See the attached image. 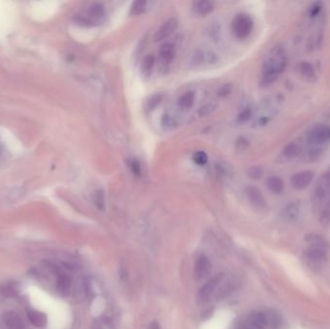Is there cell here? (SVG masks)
<instances>
[{
	"label": "cell",
	"mask_w": 330,
	"mask_h": 329,
	"mask_svg": "<svg viewBox=\"0 0 330 329\" xmlns=\"http://www.w3.org/2000/svg\"><path fill=\"white\" fill-rule=\"evenodd\" d=\"M3 322L8 329H25V326L17 312H5Z\"/></svg>",
	"instance_id": "12"
},
{
	"label": "cell",
	"mask_w": 330,
	"mask_h": 329,
	"mask_svg": "<svg viewBox=\"0 0 330 329\" xmlns=\"http://www.w3.org/2000/svg\"><path fill=\"white\" fill-rule=\"evenodd\" d=\"M162 102V96L161 95H156L154 96L150 101H149V106L148 109L149 110H154L157 106H159V104Z\"/></svg>",
	"instance_id": "31"
},
{
	"label": "cell",
	"mask_w": 330,
	"mask_h": 329,
	"mask_svg": "<svg viewBox=\"0 0 330 329\" xmlns=\"http://www.w3.org/2000/svg\"><path fill=\"white\" fill-rule=\"evenodd\" d=\"M27 318L29 322L38 329H44L48 325V318L42 312L29 309L27 310Z\"/></svg>",
	"instance_id": "14"
},
{
	"label": "cell",
	"mask_w": 330,
	"mask_h": 329,
	"mask_svg": "<svg viewBox=\"0 0 330 329\" xmlns=\"http://www.w3.org/2000/svg\"><path fill=\"white\" fill-rule=\"evenodd\" d=\"M246 195L251 205L257 210H265L268 207L267 200L262 191L255 186H249L246 188Z\"/></svg>",
	"instance_id": "8"
},
{
	"label": "cell",
	"mask_w": 330,
	"mask_h": 329,
	"mask_svg": "<svg viewBox=\"0 0 330 329\" xmlns=\"http://www.w3.org/2000/svg\"><path fill=\"white\" fill-rule=\"evenodd\" d=\"M178 28V20L177 18H171L167 19L165 23L160 27L155 35V41L161 42L171 36Z\"/></svg>",
	"instance_id": "9"
},
{
	"label": "cell",
	"mask_w": 330,
	"mask_h": 329,
	"mask_svg": "<svg viewBox=\"0 0 330 329\" xmlns=\"http://www.w3.org/2000/svg\"><path fill=\"white\" fill-rule=\"evenodd\" d=\"M247 329V328H246V327H245V326L243 325V326H242V327H241V328H240V329Z\"/></svg>",
	"instance_id": "38"
},
{
	"label": "cell",
	"mask_w": 330,
	"mask_h": 329,
	"mask_svg": "<svg viewBox=\"0 0 330 329\" xmlns=\"http://www.w3.org/2000/svg\"><path fill=\"white\" fill-rule=\"evenodd\" d=\"M300 153H301V147L294 142L287 144L283 149V156L288 159L296 158L300 155Z\"/></svg>",
	"instance_id": "21"
},
{
	"label": "cell",
	"mask_w": 330,
	"mask_h": 329,
	"mask_svg": "<svg viewBox=\"0 0 330 329\" xmlns=\"http://www.w3.org/2000/svg\"><path fill=\"white\" fill-rule=\"evenodd\" d=\"M106 17V8L101 3H94L89 7L87 13L85 15L76 16L75 20L79 24L83 25H95L103 20Z\"/></svg>",
	"instance_id": "5"
},
{
	"label": "cell",
	"mask_w": 330,
	"mask_h": 329,
	"mask_svg": "<svg viewBox=\"0 0 330 329\" xmlns=\"http://www.w3.org/2000/svg\"><path fill=\"white\" fill-rule=\"evenodd\" d=\"M328 259V244L319 235L307 237L306 246L303 252V260L306 266L314 272L320 271Z\"/></svg>",
	"instance_id": "2"
},
{
	"label": "cell",
	"mask_w": 330,
	"mask_h": 329,
	"mask_svg": "<svg viewBox=\"0 0 330 329\" xmlns=\"http://www.w3.org/2000/svg\"><path fill=\"white\" fill-rule=\"evenodd\" d=\"M263 169L261 167H258V166H254V167H251L249 170H248V176L251 178V179H254V180H258L260 179L262 176H263Z\"/></svg>",
	"instance_id": "30"
},
{
	"label": "cell",
	"mask_w": 330,
	"mask_h": 329,
	"mask_svg": "<svg viewBox=\"0 0 330 329\" xmlns=\"http://www.w3.org/2000/svg\"><path fill=\"white\" fill-rule=\"evenodd\" d=\"M215 109H216L215 105H213V104H207V105H205V106L202 107L199 113H200L201 116H206V115L212 113L215 110Z\"/></svg>",
	"instance_id": "32"
},
{
	"label": "cell",
	"mask_w": 330,
	"mask_h": 329,
	"mask_svg": "<svg viewBox=\"0 0 330 329\" xmlns=\"http://www.w3.org/2000/svg\"><path fill=\"white\" fill-rule=\"evenodd\" d=\"M267 186L274 194H281L285 188L284 182L278 176H271L268 178Z\"/></svg>",
	"instance_id": "20"
},
{
	"label": "cell",
	"mask_w": 330,
	"mask_h": 329,
	"mask_svg": "<svg viewBox=\"0 0 330 329\" xmlns=\"http://www.w3.org/2000/svg\"><path fill=\"white\" fill-rule=\"evenodd\" d=\"M162 124H163L164 128L171 129V128H173L176 126L177 122H176L175 118L172 115H170L168 113H165V115L163 116V118H162Z\"/></svg>",
	"instance_id": "26"
},
{
	"label": "cell",
	"mask_w": 330,
	"mask_h": 329,
	"mask_svg": "<svg viewBox=\"0 0 330 329\" xmlns=\"http://www.w3.org/2000/svg\"><path fill=\"white\" fill-rule=\"evenodd\" d=\"M212 265L210 260L206 256H200L196 263H195V269H194V274L195 278L198 281L205 280L211 273Z\"/></svg>",
	"instance_id": "10"
},
{
	"label": "cell",
	"mask_w": 330,
	"mask_h": 329,
	"mask_svg": "<svg viewBox=\"0 0 330 329\" xmlns=\"http://www.w3.org/2000/svg\"><path fill=\"white\" fill-rule=\"evenodd\" d=\"M193 12L199 16H207L214 10V3L208 0H201L196 1L193 3L192 6Z\"/></svg>",
	"instance_id": "18"
},
{
	"label": "cell",
	"mask_w": 330,
	"mask_h": 329,
	"mask_svg": "<svg viewBox=\"0 0 330 329\" xmlns=\"http://www.w3.org/2000/svg\"><path fill=\"white\" fill-rule=\"evenodd\" d=\"M147 5H148V2L142 1V0L133 2L130 7V14L133 16H139V15L143 14L146 11Z\"/></svg>",
	"instance_id": "24"
},
{
	"label": "cell",
	"mask_w": 330,
	"mask_h": 329,
	"mask_svg": "<svg viewBox=\"0 0 330 329\" xmlns=\"http://www.w3.org/2000/svg\"><path fill=\"white\" fill-rule=\"evenodd\" d=\"M288 64V55L281 46H276L263 63L261 70V83L264 86L271 85L285 71Z\"/></svg>",
	"instance_id": "1"
},
{
	"label": "cell",
	"mask_w": 330,
	"mask_h": 329,
	"mask_svg": "<svg viewBox=\"0 0 330 329\" xmlns=\"http://www.w3.org/2000/svg\"><path fill=\"white\" fill-rule=\"evenodd\" d=\"M92 329H115V327L110 320L102 318L94 322Z\"/></svg>",
	"instance_id": "25"
},
{
	"label": "cell",
	"mask_w": 330,
	"mask_h": 329,
	"mask_svg": "<svg viewBox=\"0 0 330 329\" xmlns=\"http://www.w3.org/2000/svg\"><path fill=\"white\" fill-rule=\"evenodd\" d=\"M130 169H131V171H132V173L134 175L138 176L141 173V166H140V164L137 161H135V160H132L130 162Z\"/></svg>",
	"instance_id": "33"
},
{
	"label": "cell",
	"mask_w": 330,
	"mask_h": 329,
	"mask_svg": "<svg viewBox=\"0 0 330 329\" xmlns=\"http://www.w3.org/2000/svg\"><path fill=\"white\" fill-rule=\"evenodd\" d=\"M231 90H232L231 85H229V84H225V85H223V86L220 88V91H219V95H220V96H226V95H228V94L231 92Z\"/></svg>",
	"instance_id": "36"
},
{
	"label": "cell",
	"mask_w": 330,
	"mask_h": 329,
	"mask_svg": "<svg viewBox=\"0 0 330 329\" xmlns=\"http://www.w3.org/2000/svg\"><path fill=\"white\" fill-rule=\"evenodd\" d=\"M220 276L221 274L216 275L215 277H213L211 280H209L204 287L202 288L200 293H199V298L203 302H207V301H211L213 300L214 294L216 292V289L218 287L219 281H220Z\"/></svg>",
	"instance_id": "11"
},
{
	"label": "cell",
	"mask_w": 330,
	"mask_h": 329,
	"mask_svg": "<svg viewBox=\"0 0 330 329\" xmlns=\"http://www.w3.org/2000/svg\"><path fill=\"white\" fill-rule=\"evenodd\" d=\"M323 10V3L322 2H315L308 8V16L310 18L318 17Z\"/></svg>",
	"instance_id": "27"
},
{
	"label": "cell",
	"mask_w": 330,
	"mask_h": 329,
	"mask_svg": "<svg viewBox=\"0 0 330 329\" xmlns=\"http://www.w3.org/2000/svg\"><path fill=\"white\" fill-rule=\"evenodd\" d=\"M71 286H72L71 277L66 274H59L58 279H57V284H56V288H57L58 292L62 295L67 296L70 293Z\"/></svg>",
	"instance_id": "15"
},
{
	"label": "cell",
	"mask_w": 330,
	"mask_h": 329,
	"mask_svg": "<svg viewBox=\"0 0 330 329\" xmlns=\"http://www.w3.org/2000/svg\"><path fill=\"white\" fill-rule=\"evenodd\" d=\"M93 202L99 211L104 212L106 210V195L104 190L99 189L94 193Z\"/></svg>",
	"instance_id": "23"
},
{
	"label": "cell",
	"mask_w": 330,
	"mask_h": 329,
	"mask_svg": "<svg viewBox=\"0 0 330 329\" xmlns=\"http://www.w3.org/2000/svg\"><path fill=\"white\" fill-rule=\"evenodd\" d=\"M148 329H162L160 324L158 322H153L150 324V326L148 327Z\"/></svg>",
	"instance_id": "37"
},
{
	"label": "cell",
	"mask_w": 330,
	"mask_h": 329,
	"mask_svg": "<svg viewBox=\"0 0 330 329\" xmlns=\"http://www.w3.org/2000/svg\"><path fill=\"white\" fill-rule=\"evenodd\" d=\"M313 204L321 219L330 223V170L325 172L313 191Z\"/></svg>",
	"instance_id": "3"
},
{
	"label": "cell",
	"mask_w": 330,
	"mask_h": 329,
	"mask_svg": "<svg viewBox=\"0 0 330 329\" xmlns=\"http://www.w3.org/2000/svg\"><path fill=\"white\" fill-rule=\"evenodd\" d=\"M175 55V47L171 43H165L160 49V57L164 64H169Z\"/></svg>",
	"instance_id": "19"
},
{
	"label": "cell",
	"mask_w": 330,
	"mask_h": 329,
	"mask_svg": "<svg viewBox=\"0 0 330 329\" xmlns=\"http://www.w3.org/2000/svg\"><path fill=\"white\" fill-rule=\"evenodd\" d=\"M248 147H249V142H248V140L246 138L241 137V138H239L238 141H237V148L240 149L241 151L247 149Z\"/></svg>",
	"instance_id": "34"
},
{
	"label": "cell",
	"mask_w": 330,
	"mask_h": 329,
	"mask_svg": "<svg viewBox=\"0 0 330 329\" xmlns=\"http://www.w3.org/2000/svg\"><path fill=\"white\" fill-rule=\"evenodd\" d=\"M156 63V58L154 55H147L142 59L141 63V72L144 75H149L152 73Z\"/></svg>",
	"instance_id": "22"
},
{
	"label": "cell",
	"mask_w": 330,
	"mask_h": 329,
	"mask_svg": "<svg viewBox=\"0 0 330 329\" xmlns=\"http://www.w3.org/2000/svg\"><path fill=\"white\" fill-rule=\"evenodd\" d=\"M250 115H251V110H249V108H247L239 114V119L242 122L247 121L250 118Z\"/></svg>",
	"instance_id": "35"
},
{
	"label": "cell",
	"mask_w": 330,
	"mask_h": 329,
	"mask_svg": "<svg viewBox=\"0 0 330 329\" xmlns=\"http://www.w3.org/2000/svg\"><path fill=\"white\" fill-rule=\"evenodd\" d=\"M254 21L250 15L245 13L238 14L232 21V31L238 40H245L253 31Z\"/></svg>",
	"instance_id": "4"
},
{
	"label": "cell",
	"mask_w": 330,
	"mask_h": 329,
	"mask_svg": "<svg viewBox=\"0 0 330 329\" xmlns=\"http://www.w3.org/2000/svg\"><path fill=\"white\" fill-rule=\"evenodd\" d=\"M195 93L192 91L184 92L178 99V107L182 110H190L195 104Z\"/></svg>",
	"instance_id": "16"
},
{
	"label": "cell",
	"mask_w": 330,
	"mask_h": 329,
	"mask_svg": "<svg viewBox=\"0 0 330 329\" xmlns=\"http://www.w3.org/2000/svg\"><path fill=\"white\" fill-rule=\"evenodd\" d=\"M313 180H314V173L310 170H304L301 172H297L292 176L291 184L293 188L301 190L309 186Z\"/></svg>",
	"instance_id": "7"
},
{
	"label": "cell",
	"mask_w": 330,
	"mask_h": 329,
	"mask_svg": "<svg viewBox=\"0 0 330 329\" xmlns=\"http://www.w3.org/2000/svg\"><path fill=\"white\" fill-rule=\"evenodd\" d=\"M0 293L4 297H14L18 294V290L11 285H4L0 288Z\"/></svg>",
	"instance_id": "28"
},
{
	"label": "cell",
	"mask_w": 330,
	"mask_h": 329,
	"mask_svg": "<svg viewBox=\"0 0 330 329\" xmlns=\"http://www.w3.org/2000/svg\"><path fill=\"white\" fill-rule=\"evenodd\" d=\"M217 61H218V57L214 53L206 52V51H202V50L196 51L191 59L192 64L195 66H200L204 63L214 64V63H217Z\"/></svg>",
	"instance_id": "13"
},
{
	"label": "cell",
	"mask_w": 330,
	"mask_h": 329,
	"mask_svg": "<svg viewBox=\"0 0 330 329\" xmlns=\"http://www.w3.org/2000/svg\"><path fill=\"white\" fill-rule=\"evenodd\" d=\"M297 71L299 74L306 80L311 81L314 80L316 77V71L314 66L312 65L310 62L307 61H302L298 63L297 65Z\"/></svg>",
	"instance_id": "17"
},
{
	"label": "cell",
	"mask_w": 330,
	"mask_h": 329,
	"mask_svg": "<svg viewBox=\"0 0 330 329\" xmlns=\"http://www.w3.org/2000/svg\"><path fill=\"white\" fill-rule=\"evenodd\" d=\"M308 142L314 146L325 145L330 141V126L327 124L315 125L310 129L308 136Z\"/></svg>",
	"instance_id": "6"
},
{
	"label": "cell",
	"mask_w": 330,
	"mask_h": 329,
	"mask_svg": "<svg viewBox=\"0 0 330 329\" xmlns=\"http://www.w3.org/2000/svg\"><path fill=\"white\" fill-rule=\"evenodd\" d=\"M208 155L203 151H198L193 155V161L196 164L205 165L208 163Z\"/></svg>",
	"instance_id": "29"
}]
</instances>
